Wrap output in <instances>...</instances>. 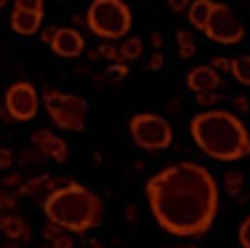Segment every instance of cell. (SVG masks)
Masks as SVG:
<instances>
[{"mask_svg": "<svg viewBox=\"0 0 250 248\" xmlns=\"http://www.w3.org/2000/svg\"><path fill=\"white\" fill-rule=\"evenodd\" d=\"M237 238H240V246H242V248H250V216H245V219H242Z\"/></svg>", "mask_w": 250, "mask_h": 248, "instance_id": "4316f807", "label": "cell"}, {"mask_svg": "<svg viewBox=\"0 0 250 248\" xmlns=\"http://www.w3.org/2000/svg\"><path fill=\"white\" fill-rule=\"evenodd\" d=\"M5 112L16 123H29L40 112V93L29 80H16L5 88Z\"/></svg>", "mask_w": 250, "mask_h": 248, "instance_id": "ba28073f", "label": "cell"}, {"mask_svg": "<svg viewBox=\"0 0 250 248\" xmlns=\"http://www.w3.org/2000/svg\"><path fill=\"white\" fill-rule=\"evenodd\" d=\"M40 104L48 112L51 123L59 128V131L67 134H77L85 128L88 120V102L77 93H64L59 88H48L40 99Z\"/></svg>", "mask_w": 250, "mask_h": 248, "instance_id": "5b68a950", "label": "cell"}, {"mask_svg": "<svg viewBox=\"0 0 250 248\" xmlns=\"http://www.w3.org/2000/svg\"><path fill=\"white\" fill-rule=\"evenodd\" d=\"M120 54L125 62H136V59L144 56V40L136 38V35H125L120 43Z\"/></svg>", "mask_w": 250, "mask_h": 248, "instance_id": "9a60e30c", "label": "cell"}, {"mask_svg": "<svg viewBox=\"0 0 250 248\" xmlns=\"http://www.w3.org/2000/svg\"><path fill=\"white\" fill-rule=\"evenodd\" d=\"M91 248H104V243H99V240H91Z\"/></svg>", "mask_w": 250, "mask_h": 248, "instance_id": "f35d334b", "label": "cell"}, {"mask_svg": "<svg viewBox=\"0 0 250 248\" xmlns=\"http://www.w3.org/2000/svg\"><path fill=\"white\" fill-rule=\"evenodd\" d=\"M125 219L128 222H139V211H136V205H125Z\"/></svg>", "mask_w": 250, "mask_h": 248, "instance_id": "d590c367", "label": "cell"}, {"mask_svg": "<svg viewBox=\"0 0 250 248\" xmlns=\"http://www.w3.org/2000/svg\"><path fill=\"white\" fill-rule=\"evenodd\" d=\"M242 187H245L242 171H226L224 179H221V192H226L229 198H237V195L242 192Z\"/></svg>", "mask_w": 250, "mask_h": 248, "instance_id": "e0dca14e", "label": "cell"}, {"mask_svg": "<svg viewBox=\"0 0 250 248\" xmlns=\"http://www.w3.org/2000/svg\"><path fill=\"white\" fill-rule=\"evenodd\" d=\"M62 232V227L59 224H53V222H45V227H43V238H45V243H51L56 235Z\"/></svg>", "mask_w": 250, "mask_h": 248, "instance_id": "1f68e13d", "label": "cell"}, {"mask_svg": "<svg viewBox=\"0 0 250 248\" xmlns=\"http://www.w3.org/2000/svg\"><path fill=\"white\" fill-rule=\"evenodd\" d=\"M19 160H21V163H43V160H48V158H45V152H40L38 147L32 144L29 150H24V152L19 155Z\"/></svg>", "mask_w": 250, "mask_h": 248, "instance_id": "603a6c76", "label": "cell"}, {"mask_svg": "<svg viewBox=\"0 0 250 248\" xmlns=\"http://www.w3.org/2000/svg\"><path fill=\"white\" fill-rule=\"evenodd\" d=\"M14 205H16V195L14 192H8V190L0 192V211H3V214L5 211H14Z\"/></svg>", "mask_w": 250, "mask_h": 248, "instance_id": "f1b7e54d", "label": "cell"}, {"mask_svg": "<svg viewBox=\"0 0 250 248\" xmlns=\"http://www.w3.org/2000/svg\"><path fill=\"white\" fill-rule=\"evenodd\" d=\"M187 88L192 93L216 91V88H221V75H218L210 64H205V67H194V69L187 72Z\"/></svg>", "mask_w": 250, "mask_h": 248, "instance_id": "30bf717a", "label": "cell"}, {"mask_svg": "<svg viewBox=\"0 0 250 248\" xmlns=\"http://www.w3.org/2000/svg\"><path fill=\"white\" fill-rule=\"evenodd\" d=\"M51 248H75V240H72V235H69L67 229H62V232H59L56 238L51 240Z\"/></svg>", "mask_w": 250, "mask_h": 248, "instance_id": "d4e9b609", "label": "cell"}, {"mask_svg": "<svg viewBox=\"0 0 250 248\" xmlns=\"http://www.w3.org/2000/svg\"><path fill=\"white\" fill-rule=\"evenodd\" d=\"M14 8H21V11H38V14H43L45 0H14Z\"/></svg>", "mask_w": 250, "mask_h": 248, "instance_id": "cb8c5ba5", "label": "cell"}, {"mask_svg": "<svg viewBox=\"0 0 250 248\" xmlns=\"http://www.w3.org/2000/svg\"><path fill=\"white\" fill-rule=\"evenodd\" d=\"M53 136H56V134H53L51 128H38V131L32 134V144L38 147L40 152H45V150H48V144L53 141Z\"/></svg>", "mask_w": 250, "mask_h": 248, "instance_id": "44dd1931", "label": "cell"}, {"mask_svg": "<svg viewBox=\"0 0 250 248\" xmlns=\"http://www.w3.org/2000/svg\"><path fill=\"white\" fill-rule=\"evenodd\" d=\"M99 56H104L109 64H120V62H125L123 54H120V45H112V43H101V45H99ZM125 64H128V62H125Z\"/></svg>", "mask_w": 250, "mask_h": 248, "instance_id": "ffe728a7", "label": "cell"}, {"mask_svg": "<svg viewBox=\"0 0 250 248\" xmlns=\"http://www.w3.org/2000/svg\"><path fill=\"white\" fill-rule=\"evenodd\" d=\"M176 45H178V56L181 59H192L197 54V43H194L192 32H187V29L176 32Z\"/></svg>", "mask_w": 250, "mask_h": 248, "instance_id": "d6986e66", "label": "cell"}, {"mask_svg": "<svg viewBox=\"0 0 250 248\" xmlns=\"http://www.w3.org/2000/svg\"><path fill=\"white\" fill-rule=\"evenodd\" d=\"M0 232L8 240H27L29 238V224L16 214H0Z\"/></svg>", "mask_w": 250, "mask_h": 248, "instance_id": "7c38bea8", "label": "cell"}, {"mask_svg": "<svg viewBox=\"0 0 250 248\" xmlns=\"http://www.w3.org/2000/svg\"><path fill=\"white\" fill-rule=\"evenodd\" d=\"M189 136L210 160L237 163L250 155V128L229 110H202L189 117Z\"/></svg>", "mask_w": 250, "mask_h": 248, "instance_id": "7a4b0ae2", "label": "cell"}, {"mask_svg": "<svg viewBox=\"0 0 250 248\" xmlns=\"http://www.w3.org/2000/svg\"><path fill=\"white\" fill-rule=\"evenodd\" d=\"M248 107H250V96H248Z\"/></svg>", "mask_w": 250, "mask_h": 248, "instance_id": "60d3db41", "label": "cell"}, {"mask_svg": "<svg viewBox=\"0 0 250 248\" xmlns=\"http://www.w3.org/2000/svg\"><path fill=\"white\" fill-rule=\"evenodd\" d=\"M5 5H8V0H0V8H5Z\"/></svg>", "mask_w": 250, "mask_h": 248, "instance_id": "ab89813d", "label": "cell"}, {"mask_svg": "<svg viewBox=\"0 0 250 248\" xmlns=\"http://www.w3.org/2000/svg\"><path fill=\"white\" fill-rule=\"evenodd\" d=\"M3 184H5V187H19V184H21V176L14 171V174H8V176L3 179Z\"/></svg>", "mask_w": 250, "mask_h": 248, "instance_id": "836d02e7", "label": "cell"}, {"mask_svg": "<svg viewBox=\"0 0 250 248\" xmlns=\"http://www.w3.org/2000/svg\"><path fill=\"white\" fill-rule=\"evenodd\" d=\"M125 75H128V64H125V62H120V64H109V67H106V78H109V80L125 78Z\"/></svg>", "mask_w": 250, "mask_h": 248, "instance_id": "484cf974", "label": "cell"}, {"mask_svg": "<svg viewBox=\"0 0 250 248\" xmlns=\"http://www.w3.org/2000/svg\"><path fill=\"white\" fill-rule=\"evenodd\" d=\"M128 134L133 139V144L144 152H163L173 144V128L163 115L154 112H139L130 117Z\"/></svg>", "mask_w": 250, "mask_h": 248, "instance_id": "8992f818", "label": "cell"}, {"mask_svg": "<svg viewBox=\"0 0 250 248\" xmlns=\"http://www.w3.org/2000/svg\"><path fill=\"white\" fill-rule=\"evenodd\" d=\"M40 27H43V14H38V11H21V8H14L11 11V29H14L16 35H38Z\"/></svg>", "mask_w": 250, "mask_h": 248, "instance_id": "8fae6325", "label": "cell"}, {"mask_svg": "<svg viewBox=\"0 0 250 248\" xmlns=\"http://www.w3.org/2000/svg\"><path fill=\"white\" fill-rule=\"evenodd\" d=\"M11 165H14V152H11V150H0V168L8 171Z\"/></svg>", "mask_w": 250, "mask_h": 248, "instance_id": "d6a6232c", "label": "cell"}, {"mask_svg": "<svg viewBox=\"0 0 250 248\" xmlns=\"http://www.w3.org/2000/svg\"><path fill=\"white\" fill-rule=\"evenodd\" d=\"M163 64H165L163 51H154V54L146 59V69H149V72H154V69H163Z\"/></svg>", "mask_w": 250, "mask_h": 248, "instance_id": "f546056e", "label": "cell"}, {"mask_svg": "<svg viewBox=\"0 0 250 248\" xmlns=\"http://www.w3.org/2000/svg\"><path fill=\"white\" fill-rule=\"evenodd\" d=\"M210 8H213V0H192L187 8V22L192 29L202 32L208 24V16H210Z\"/></svg>", "mask_w": 250, "mask_h": 248, "instance_id": "4fadbf2b", "label": "cell"}, {"mask_svg": "<svg viewBox=\"0 0 250 248\" xmlns=\"http://www.w3.org/2000/svg\"><path fill=\"white\" fill-rule=\"evenodd\" d=\"M189 3L192 0H165V5H168V11L170 14H187V8H189Z\"/></svg>", "mask_w": 250, "mask_h": 248, "instance_id": "83f0119b", "label": "cell"}, {"mask_svg": "<svg viewBox=\"0 0 250 248\" xmlns=\"http://www.w3.org/2000/svg\"><path fill=\"white\" fill-rule=\"evenodd\" d=\"M53 187H56V181L51 179V176H35V179H29V181H21L19 187H16V198H32V195H40V192H45L48 195Z\"/></svg>", "mask_w": 250, "mask_h": 248, "instance_id": "5bb4252c", "label": "cell"}, {"mask_svg": "<svg viewBox=\"0 0 250 248\" xmlns=\"http://www.w3.org/2000/svg\"><path fill=\"white\" fill-rule=\"evenodd\" d=\"M48 45H51V51L56 56L77 59L83 51H85V38H83L80 29H75V27H56Z\"/></svg>", "mask_w": 250, "mask_h": 248, "instance_id": "9c48e42d", "label": "cell"}, {"mask_svg": "<svg viewBox=\"0 0 250 248\" xmlns=\"http://www.w3.org/2000/svg\"><path fill=\"white\" fill-rule=\"evenodd\" d=\"M202 35L210 43H218V45H237L245 40V24L237 19V14L226 3L213 0V8H210V16H208V24L202 29Z\"/></svg>", "mask_w": 250, "mask_h": 248, "instance_id": "52a82bcc", "label": "cell"}, {"mask_svg": "<svg viewBox=\"0 0 250 248\" xmlns=\"http://www.w3.org/2000/svg\"><path fill=\"white\" fill-rule=\"evenodd\" d=\"M149 43H152L154 51H160V48L165 45V43H163V32H152V35H149Z\"/></svg>", "mask_w": 250, "mask_h": 248, "instance_id": "e575fe53", "label": "cell"}, {"mask_svg": "<svg viewBox=\"0 0 250 248\" xmlns=\"http://www.w3.org/2000/svg\"><path fill=\"white\" fill-rule=\"evenodd\" d=\"M144 198L160 229L173 238H202L213 229L221 190L208 165L178 160L144 181Z\"/></svg>", "mask_w": 250, "mask_h": 248, "instance_id": "6da1fadb", "label": "cell"}, {"mask_svg": "<svg viewBox=\"0 0 250 248\" xmlns=\"http://www.w3.org/2000/svg\"><path fill=\"white\" fill-rule=\"evenodd\" d=\"M43 214L45 219L59 224L62 229L75 235L91 232L104 216V200L88 187L69 181V184L53 187L43 198Z\"/></svg>", "mask_w": 250, "mask_h": 248, "instance_id": "3957f363", "label": "cell"}, {"mask_svg": "<svg viewBox=\"0 0 250 248\" xmlns=\"http://www.w3.org/2000/svg\"><path fill=\"white\" fill-rule=\"evenodd\" d=\"M85 27L101 40H123L133 27V11L125 0H91Z\"/></svg>", "mask_w": 250, "mask_h": 248, "instance_id": "277c9868", "label": "cell"}, {"mask_svg": "<svg viewBox=\"0 0 250 248\" xmlns=\"http://www.w3.org/2000/svg\"><path fill=\"white\" fill-rule=\"evenodd\" d=\"M194 99H197L200 107H213V104L221 102V93H218V88L216 91H200V93H194Z\"/></svg>", "mask_w": 250, "mask_h": 248, "instance_id": "7402d4cb", "label": "cell"}, {"mask_svg": "<svg viewBox=\"0 0 250 248\" xmlns=\"http://www.w3.org/2000/svg\"><path fill=\"white\" fill-rule=\"evenodd\" d=\"M234 107L240 110V112H250V107H248V99H245V96H237V99H234Z\"/></svg>", "mask_w": 250, "mask_h": 248, "instance_id": "8d00e7d4", "label": "cell"}, {"mask_svg": "<svg viewBox=\"0 0 250 248\" xmlns=\"http://www.w3.org/2000/svg\"><path fill=\"white\" fill-rule=\"evenodd\" d=\"M229 64H231V59H229V56H216V59L210 62V67L216 69L218 75H221V72H229Z\"/></svg>", "mask_w": 250, "mask_h": 248, "instance_id": "4dcf8cb0", "label": "cell"}, {"mask_svg": "<svg viewBox=\"0 0 250 248\" xmlns=\"http://www.w3.org/2000/svg\"><path fill=\"white\" fill-rule=\"evenodd\" d=\"M53 29H56V27H48V29H43V32H40V40H43V43H51V38H53Z\"/></svg>", "mask_w": 250, "mask_h": 248, "instance_id": "74e56055", "label": "cell"}, {"mask_svg": "<svg viewBox=\"0 0 250 248\" xmlns=\"http://www.w3.org/2000/svg\"><path fill=\"white\" fill-rule=\"evenodd\" d=\"M229 75H231V78H234L237 83H240V86H250V54L231 59Z\"/></svg>", "mask_w": 250, "mask_h": 248, "instance_id": "2e32d148", "label": "cell"}, {"mask_svg": "<svg viewBox=\"0 0 250 248\" xmlns=\"http://www.w3.org/2000/svg\"><path fill=\"white\" fill-rule=\"evenodd\" d=\"M187 248H189V246H187Z\"/></svg>", "mask_w": 250, "mask_h": 248, "instance_id": "b9f144b4", "label": "cell"}, {"mask_svg": "<svg viewBox=\"0 0 250 248\" xmlns=\"http://www.w3.org/2000/svg\"><path fill=\"white\" fill-rule=\"evenodd\" d=\"M45 158L53 163H67L69 160V147L67 141H64L62 136H53V141L48 144V150H45Z\"/></svg>", "mask_w": 250, "mask_h": 248, "instance_id": "ac0fdd59", "label": "cell"}]
</instances>
